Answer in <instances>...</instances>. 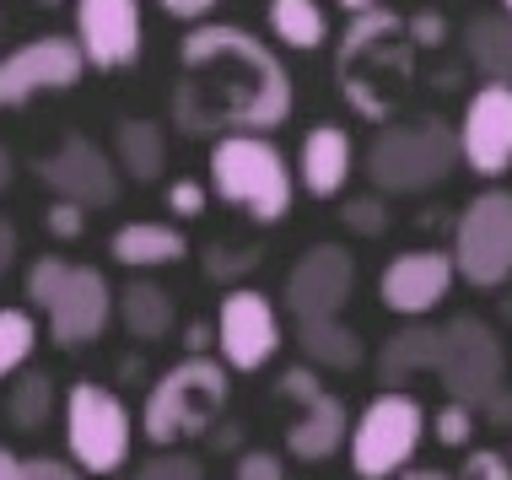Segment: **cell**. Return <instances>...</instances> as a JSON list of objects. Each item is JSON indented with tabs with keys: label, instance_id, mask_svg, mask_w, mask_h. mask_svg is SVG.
Instances as JSON below:
<instances>
[{
	"label": "cell",
	"instance_id": "7c38bea8",
	"mask_svg": "<svg viewBox=\"0 0 512 480\" xmlns=\"http://www.w3.org/2000/svg\"><path fill=\"white\" fill-rule=\"evenodd\" d=\"M81 76H87V54H81L76 38L60 33L27 38L0 60V108H22L44 92H71Z\"/></svg>",
	"mask_w": 512,
	"mask_h": 480
},
{
	"label": "cell",
	"instance_id": "8fae6325",
	"mask_svg": "<svg viewBox=\"0 0 512 480\" xmlns=\"http://www.w3.org/2000/svg\"><path fill=\"white\" fill-rule=\"evenodd\" d=\"M216 351L227 373H259L281 351V308L254 286H232L216 308Z\"/></svg>",
	"mask_w": 512,
	"mask_h": 480
},
{
	"label": "cell",
	"instance_id": "4316f807",
	"mask_svg": "<svg viewBox=\"0 0 512 480\" xmlns=\"http://www.w3.org/2000/svg\"><path fill=\"white\" fill-rule=\"evenodd\" d=\"M54 405H60V394H54V378L44 367H22L17 383H11V400H6V416L17 432H44Z\"/></svg>",
	"mask_w": 512,
	"mask_h": 480
},
{
	"label": "cell",
	"instance_id": "681fc988",
	"mask_svg": "<svg viewBox=\"0 0 512 480\" xmlns=\"http://www.w3.org/2000/svg\"><path fill=\"white\" fill-rule=\"evenodd\" d=\"M502 17H512V0H502Z\"/></svg>",
	"mask_w": 512,
	"mask_h": 480
},
{
	"label": "cell",
	"instance_id": "4dcf8cb0",
	"mask_svg": "<svg viewBox=\"0 0 512 480\" xmlns=\"http://www.w3.org/2000/svg\"><path fill=\"white\" fill-rule=\"evenodd\" d=\"M475 421H480V410L448 400V405L432 416V437H437L442 448H469V443H475Z\"/></svg>",
	"mask_w": 512,
	"mask_h": 480
},
{
	"label": "cell",
	"instance_id": "f6af8a7d",
	"mask_svg": "<svg viewBox=\"0 0 512 480\" xmlns=\"http://www.w3.org/2000/svg\"><path fill=\"white\" fill-rule=\"evenodd\" d=\"M11 178H17V157H11L6 146H0V195L11 189Z\"/></svg>",
	"mask_w": 512,
	"mask_h": 480
},
{
	"label": "cell",
	"instance_id": "d6986e66",
	"mask_svg": "<svg viewBox=\"0 0 512 480\" xmlns=\"http://www.w3.org/2000/svg\"><path fill=\"white\" fill-rule=\"evenodd\" d=\"M437 351H442V324L410 319L405 329H394V335L378 346V356H372V378H378L383 389H405L410 378L437 373Z\"/></svg>",
	"mask_w": 512,
	"mask_h": 480
},
{
	"label": "cell",
	"instance_id": "83f0119b",
	"mask_svg": "<svg viewBox=\"0 0 512 480\" xmlns=\"http://www.w3.org/2000/svg\"><path fill=\"white\" fill-rule=\"evenodd\" d=\"M38 346V324L27 308H0V378H17Z\"/></svg>",
	"mask_w": 512,
	"mask_h": 480
},
{
	"label": "cell",
	"instance_id": "44dd1931",
	"mask_svg": "<svg viewBox=\"0 0 512 480\" xmlns=\"http://www.w3.org/2000/svg\"><path fill=\"white\" fill-rule=\"evenodd\" d=\"M108 254L124 270H162V265H178L189 254V238L173 222H124L108 238Z\"/></svg>",
	"mask_w": 512,
	"mask_h": 480
},
{
	"label": "cell",
	"instance_id": "f35d334b",
	"mask_svg": "<svg viewBox=\"0 0 512 480\" xmlns=\"http://www.w3.org/2000/svg\"><path fill=\"white\" fill-rule=\"evenodd\" d=\"M22 480H87L71 459H54V454H38V459H22Z\"/></svg>",
	"mask_w": 512,
	"mask_h": 480
},
{
	"label": "cell",
	"instance_id": "ac0fdd59",
	"mask_svg": "<svg viewBox=\"0 0 512 480\" xmlns=\"http://www.w3.org/2000/svg\"><path fill=\"white\" fill-rule=\"evenodd\" d=\"M297 168H302V189H308L313 200H335L356 173V141L340 125H313L302 135Z\"/></svg>",
	"mask_w": 512,
	"mask_h": 480
},
{
	"label": "cell",
	"instance_id": "7402d4cb",
	"mask_svg": "<svg viewBox=\"0 0 512 480\" xmlns=\"http://www.w3.org/2000/svg\"><path fill=\"white\" fill-rule=\"evenodd\" d=\"M114 313L130 329V340H141V346H157V340H168L178 329V303L157 281H130L124 292H114Z\"/></svg>",
	"mask_w": 512,
	"mask_h": 480
},
{
	"label": "cell",
	"instance_id": "603a6c76",
	"mask_svg": "<svg viewBox=\"0 0 512 480\" xmlns=\"http://www.w3.org/2000/svg\"><path fill=\"white\" fill-rule=\"evenodd\" d=\"M114 162H119L124 178H135V184H157L162 168H168V130H162L157 119H119Z\"/></svg>",
	"mask_w": 512,
	"mask_h": 480
},
{
	"label": "cell",
	"instance_id": "1f68e13d",
	"mask_svg": "<svg viewBox=\"0 0 512 480\" xmlns=\"http://www.w3.org/2000/svg\"><path fill=\"white\" fill-rule=\"evenodd\" d=\"M130 480H205L200 459L195 454H178V448H162V454H151L141 470H135Z\"/></svg>",
	"mask_w": 512,
	"mask_h": 480
},
{
	"label": "cell",
	"instance_id": "db71d44e",
	"mask_svg": "<svg viewBox=\"0 0 512 480\" xmlns=\"http://www.w3.org/2000/svg\"><path fill=\"white\" fill-rule=\"evenodd\" d=\"M507 454H512V448H507Z\"/></svg>",
	"mask_w": 512,
	"mask_h": 480
},
{
	"label": "cell",
	"instance_id": "ffe728a7",
	"mask_svg": "<svg viewBox=\"0 0 512 480\" xmlns=\"http://www.w3.org/2000/svg\"><path fill=\"white\" fill-rule=\"evenodd\" d=\"M345 437H351V410H345L340 394L324 389L313 405H302V416L286 427V454L302 459V464H324L345 448Z\"/></svg>",
	"mask_w": 512,
	"mask_h": 480
},
{
	"label": "cell",
	"instance_id": "bcb514c9",
	"mask_svg": "<svg viewBox=\"0 0 512 480\" xmlns=\"http://www.w3.org/2000/svg\"><path fill=\"white\" fill-rule=\"evenodd\" d=\"M0 480H22V459L6 454V448H0Z\"/></svg>",
	"mask_w": 512,
	"mask_h": 480
},
{
	"label": "cell",
	"instance_id": "5bb4252c",
	"mask_svg": "<svg viewBox=\"0 0 512 480\" xmlns=\"http://www.w3.org/2000/svg\"><path fill=\"white\" fill-rule=\"evenodd\" d=\"M38 178L54 189V200H71L81 211H103L119 200V162L87 135H65L49 157H38Z\"/></svg>",
	"mask_w": 512,
	"mask_h": 480
},
{
	"label": "cell",
	"instance_id": "b9f144b4",
	"mask_svg": "<svg viewBox=\"0 0 512 480\" xmlns=\"http://www.w3.org/2000/svg\"><path fill=\"white\" fill-rule=\"evenodd\" d=\"M184 346H189V356H211L205 346H216V319H200V324H189V329H184Z\"/></svg>",
	"mask_w": 512,
	"mask_h": 480
},
{
	"label": "cell",
	"instance_id": "f5cc1de1",
	"mask_svg": "<svg viewBox=\"0 0 512 480\" xmlns=\"http://www.w3.org/2000/svg\"><path fill=\"white\" fill-rule=\"evenodd\" d=\"M0 22H6V17H0Z\"/></svg>",
	"mask_w": 512,
	"mask_h": 480
},
{
	"label": "cell",
	"instance_id": "816d5d0a",
	"mask_svg": "<svg viewBox=\"0 0 512 480\" xmlns=\"http://www.w3.org/2000/svg\"><path fill=\"white\" fill-rule=\"evenodd\" d=\"M114 480H130V475H114Z\"/></svg>",
	"mask_w": 512,
	"mask_h": 480
},
{
	"label": "cell",
	"instance_id": "74e56055",
	"mask_svg": "<svg viewBox=\"0 0 512 480\" xmlns=\"http://www.w3.org/2000/svg\"><path fill=\"white\" fill-rule=\"evenodd\" d=\"M405 38L410 49H437L448 38V22H442V11H415V17H405Z\"/></svg>",
	"mask_w": 512,
	"mask_h": 480
},
{
	"label": "cell",
	"instance_id": "f1b7e54d",
	"mask_svg": "<svg viewBox=\"0 0 512 480\" xmlns=\"http://www.w3.org/2000/svg\"><path fill=\"white\" fill-rule=\"evenodd\" d=\"M340 222H345V232H356V238H383V232H389V200H383L378 189L351 195L340 205Z\"/></svg>",
	"mask_w": 512,
	"mask_h": 480
},
{
	"label": "cell",
	"instance_id": "ee69618b",
	"mask_svg": "<svg viewBox=\"0 0 512 480\" xmlns=\"http://www.w3.org/2000/svg\"><path fill=\"white\" fill-rule=\"evenodd\" d=\"M394 480H459L453 470H437V464H410V470H399Z\"/></svg>",
	"mask_w": 512,
	"mask_h": 480
},
{
	"label": "cell",
	"instance_id": "6da1fadb",
	"mask_svg": "<svg viewBox=\"0 0 512 480\" xmlns=\"http://www.w3.org/2000/svg\"><path fill=\"white\" fill-rule=\"evenodd\" d=\"M292 71L259 33L238 22H200L178 44L173 125L195 141L270 135L292 119Z\"/></svg>",
	"mask_w": 512,
	"mask_h": 480
},
{
	"label": "cell",
	"instance_id": "f907efd6",
	"mask_svg": "<svg viewBox=\"0 0 512 480\" xmlns=\"http://www.w3.org/2000/svg\"><path fill=\"white\" fill-rule=\"evenodd\" d=\"M38 6H60V0H38Z\"/></svg>",
	"mask_w": 512,
	"mask_h": 480
},
{
	"label": "cell",
	"instance_id": "7bdbcfd3",
	"mask_svg": "<svg viewBox=\"0 0 512 480\" xmlns=\"http://www.w3.org/2000/svg\"><path fill=\"white\" fill-rule=\"evenodd\" d=\"M11 265H17V227L0 216V276H6Z\"/></svg>",
	"mask_w": 512,
	"mask_h": 480
},
{
	"label": "cell",
	"instance_id": "d4e9b609",
	"mask_svg": "<svg viewBox=\"0 0 512 480\" xmlns=\"http://www.w3.org/2000/svg\"><path fill=\"white\" fill-rule=\"evenodd\" d=\"M464 49H469V60L486 71V81H496V87H512V17H502V11L469 17Z\"/></svg>",
	"mask_w": 512,
	"mask_h": 480
},
{
	"label": "cell",
	"instance_id": "8d00e7d4",
	"mask_svg": "<svg viewBox=\"0 0 512 480\" xmlns=\"http://www.w3.org/2000/svg\"><path fill=\"white\" fill-rule=\"evenodd\" d=\"M44 227H49L60 243H71V238H81V232H87V211H81V205H71V200H54L49 211H44Z\"/></svg>",
	"mask_w": 512,
	"mask_h": 480
},
{
	"label": "cell",
	"instance_id": "8992f818",
	"mask_svg": "<svg viewBox=\"0 0 512 480\" xmlns=\"http://www.w3.org/2000/svg\"><path fill=\"white\" fill-rule=\"evenodd\" d=\"M362 168H367L378 195H421V189H437L442 178L459 168V130L437 114L394 119V125H383L372 135Z\"/></svg>",
	"mask_w": 512,
	"mask_h": 480
},
{
	"label": "cell",
	"instance_id": "c3c4849f",
	"mask_svg": "<svg viewBox=\"0 0 512 480\" xmlns=\"http://www.w3.org/2000/svg\"><path fill=\"white\" fill-rule=\"evenodd\" d=\"M335 6H345L356 17V11H372V6H383V0H335Z\"/></svg>",
	"mask_w": 512,
	"mask_h": 480
},
{
	"label": "cell",
	"instance_id": "9c48e42d",
	"mask_svg": "<svg viewBox=\"0 0 512 480\" xmlns=\"http://www.w3.org/2000/svg\"><path fill=\"white\" fill-rule=\"evenodd\" d=\"M453 270L475 292H496L512 281V195L507 189H486L459 211L453 222Z\"/></svg>",
	"mask_w": 512,
	"mask_h": 480
},
{
	"label": "cell",
	"instance_id": "e0dca14e",
	"mask_svg": "<svg viewBox=\"0 0 512 480\" xmlns=\"http://www.w3.org/2000/svg\"><path fill=\"white\" fill-rule=\"evenodd\" d=\"M453 281H459L453 254H442V249H405V254H394L389 265H383L378 297H383V308H389V313H399V319H426L432 308L448 303Z\"/></svg>",
	"mask_w": 512,
	"mask_h": 480
},
{
	"label": "cell",
	"instance_id": "60d3db41",
	"mask_svg": "<svg viewBox=\"0 0 512 480\" xmlns=\"http://www.w3.org/2000/svg\"><path fill=\"white\" fill-rule=\"evenodd\" d=\"M168 17H178V22H200V17H211V11L221 6V0H157Z\"/></svg>",
	"mask_w": 512,
	"mask_h": 480
},
{
	"label": "cell",
	"instance_id": "cb8c5ba5",
	"mask_svg": "<svg viewBox=\"0 0 512 480\" xmlns=\"http://www.w3.org/2000/svg\"><path fill=\"white\" fill-rule=\"evenodd\" d=\"M297 346H302V356H308V367H318V373H356V367L367 362L362 335H356L351 324H340V319L297 324Z\"/></svg>",
	"mask_w": 512,
	"mask_h": 480
},
{
	"label": "cell",
	"instance_id": "d6a6232c",
	"mask_svg": "<svg viewBox=\"0 0 512 480\" xmlns=\"http://www.w3.org/2000/svg\"><path fill=\"white\" fill-rule=\"evenodd\" d=\"M162 205H168L178 222H195V216H205V205H211V189H205L200 178H173V184L162 189Z\"/></svg>",
	"mask_w": 512,
	"mask_h": 480
},
{
	"label": "cell",
	"instance_id": "3957f363",
	"mask_svg": "<svg viewBox=\"0 0 512 480\" xmlns=\"http://www.w3.org/2000/svg\"><path fill=\"white\" fill-rule=\"evenodd\" d=\"M22 292L33 308H44L49 340L60 351H81L92 340H103L108 319H114V286L98 265H71L60 254H44L27 265Z\"/></svg>",
	"mask_w": 512,
	"mask_h": 480
},
{
	"label": "cell",
	"instance_id": "52a82bcc",
	"mask_svg": "<svg viewBox=\"0 0 512 480\" xmlns=\"http://www.w3.org/2000/svg\"><path fill=\"white\" fill-rule=\"evenodd\" d=\"M426 437V410L405 389H378L351 421V470L356 480H394L399 470L415 464V448Z\"/></svg>",
	"mask_w": 512,
	"mask_h": 480
},
{
	"label": "cell",
	"instance_id": "f546056e",
	"mask_svg": "<svg viewBox=\"0 0 512 480\" xmlns=\"http://www.w3.org/2000/svg\"><path fill=\"white\" fill-rule=\"evenodd\" d=\"M259 254H265L259 243H211V249L200 254V265H205L211 281H238L259 265Z\"/></svg>",
	"mask_w": 512,
	"mask_h": 480
},
{
	"label": "cell",
	"instance_id": "ba28073f",
	"mask_svg": "<svg viewBox=\"0 0 512 480\" xmlns=\"http://www.w3.org/2000/svg\"><path fill=\"white\" fill-rule=\"evenodd\" d=\"M130 405L119 389L81 378L65 389V448L81 475H108L114 480L130 464Z\"/></svg>",
	"mask_w": 512,
	"mask_h": 480
},
{
	"label": "cell",
	"instance_id": "d590c367",
	"mask_svg": "<svg viewBox=\"0 0 512 480\" xmlns=\"http://www.w3.org/2000/svg\"><path fill=\"white\" fill-rule=\"evenodd\" d=\"M232 480H286V459L270 448H243L238 454V475Z\"/></svg>",
	"mask_w": 512,
	"mask_h": 480
},
{
	"label": "cell",
	"instance_id": "7dc6e473",
	"mask_svg": "<svg viewBox=\"0 0 512 480\" xmlns=\"http://www.w3.org/2000/svg\"><path fill=\"white\" fill-rule=\"evenodd\" d=\"M119 378H124V383L141 378V356H124V362H119Z\"/></svg>",
	"mask_w": 512,
	"mask_h": 480
},
{
	"label": "cell",
	"instance_id": "484cf974",
	"mask_svg": "<svg viewBox=\"0 0 512 480\" xmlns=\"http://www.w3.org/2000/svg\"><path fill=\"white\" fill-rule=\"evenodd\" d=\"M265 22H270V33L281 38L286 49L313 54V49L329 44V17H324V6H318V0H270Z\"/></svg>",
	"mask_w": 512,
	"mask_h": 480
},
{
	"label": "cell",
	"instance_id": "30bf717a",
	"mask_svg": "<svg viewBox=\"0 0 512 480\" xmlns=\"http://www.w3.org/2000/svg\"><path fill=\"white\" fill-rule=\"evenodd\" d=\"M437 383L448 400L480 410L496 389L507 383V351L496 340V329L475 313L442 324V351H437Z\"/></svg>",
	"mask_w": 512,
	"mask_h": 480
},
{
	"label": "cell",
	"instance_id": "4fadbf2b",
	"mask_svg": "<svg viewBox=\"0 0 512 480\" xmlns=\"http://www.w3.org/2000/svg\"><path fill=\"white\" fill-rule=\"evenodd\" d=\"M356 292V259L345 243H313L308 254L286 270V313L297 324L308 319H340V308Z\"/></svg>",
	"mask_w": 512,
	"mask_h": 480
},
{
	"label": "cell",
	"instance_id": "2e32d148",
	"mask_svg": "<svg viewBox=\"0 0 512 480\" xmlns=\"http://www.w3.org/2000/svg\"><path fill=\"white\" fill-rule=\"evenodd\" d=\"M459 162L480 178H502L512 168V87L486 81L469 92L459 119Z\"/></svg>",
	"mask_w": 512,
	"mask_h": 480
},
{
	"label": "cell",
	"instance_id": "e575fe53",
	"mask_svg": "<svg viewBox=\"0 0 512 480\" xmlns=\"http://www.w3.org/2000/svg\"><path fill=\"white\" fill-rule=\"evenodd\" d=\"M275 389H281V400H292V405H313L318 394H324V383H318V367L292 362L281 378H275Z\"/></svg>",
	"mask_w": 512,
	"mask_h": 480
},
{
	"label": "cell",
	"instance_id": "9a60e30c",
	"mask_svg": "<svg viewBox=\"0 0 512 480\" xmlns=\"http://www.w3.org/2000/svg\"><path fill=\"white\" fill-rule=\"evenodd\" d=\"M76 44L92 71H130L146 49L141 0H76Z\"/></svg>",
	"mask_w": 512,
	"mask_h": 480
},
{
	"label": "cell",
	"instance_id": "5b68a950",
	"mask_svg": "<svg viewBox=\"0 0 512 480\" xmlns=\"http://www.w3.org/2000/svg\"><path fill=\"white\" fill-rule=\"evenodd\" d=\"M232 400V378H227V362L211 356H184L173 362L168 373L146 389V405H141V432L146 443L157 448H178L189 437H205L221 421V410Z\"/></svg>",
	"mask_w": 512,
	"mask_h": 480
},
{
	"label": "cell",
	"instance_id": "7a4b0ae2",
	"mask_svg": "<svg viewBox=\"0 0 512 480\" xmlns=\"http://www.w3.org/2000/svg\"><path fill=\"white\" fill-rule=\"evenodd\" d=\"M410 76H415V49L405 38V17H394L383 6L356 11L345 38H340V49H335L340 98L362 119H372V125H389L394 108L410 92Z\"/></svg>",
	"mask_w": 512,
	"mask_h": 480
},
{
	"label": "cell",
	"instance_id": "836d02e7",
	"mask_svg": "<svg viewBox=\"0 0 512 480\" xmlns=\"http://www.w3.org/2000/svg\"><path fill=\"white\" fill-rule=\"evenodd\" d=\"M459 480H512V454L507 448H464Z\"/></svg>",
	"mask_w": 512,
	"mask_h": 480
},
{
	"label": "cell",
	"instance_id": "ab89813d",
	"mask_svg": "<svg viewBox=\"0 0 512 480\" xmlns=\"http://www.w3.org/2000/svg\"><path fill=\"white\" fill-rule=\"evenodd\" d=\"M480 421H486L491 432H512V383H502V389L480 405Z\"/></svg>",
	"mask_w": 512,
	"mask_h": 480
},
{
	"label": "cell",
	"instance_id": "277c9868",
	"mask_svg": "<svg viewBox=\"0 0 512 480\" xmlns=\"http://www.w3.org/2000/svg\"><path fill=\"white\" fill-rule=\"evenodd\" d=\"M211 189L216 200H227L248 222L275 227L292 216L297 173L270 135H221L211 146Z\"/></svg>",
	"mask_w": 512,
	"mask_h": 480
}]
</instances>
